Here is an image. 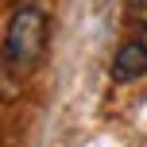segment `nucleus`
Here are the masks:
<instances>
[{"mask_svg":"<svg viewBox=\"0 0 147 147\" xmlns=\"http://www.w3.org/2000/svg\"><path fill=\"white\" fill-rule=\"evenodd\" d=\"M47 35H51L47 12L39 4H20L8 20V31H4V66L20 78L39 70V62L47 54Z\"/></svg>","mask_w":147,"mask_h":147,"instance_id":"f257e3e1","label":"nucleus"},{"mask_svg":"<svg viewBox=\"0 0 147 147\" xmlns=\"http://www.w3.org/2000/svg\"><path fill=\"white\" fill-rule=\"evenodd\" d=\"M143 74H147V43L143 39L120 43L116 58H112V81H140Z\"/></svg>","mask_w":147,"mask_h":147,"instance_id":"f03ea898","label":"nucleus"},{"mask_svg":"<svg viewBox=\"0 0 147 147\" xmlns=\"http://www.w3.org/2000/svg\"><path fill=\"white\" fill-rule=\"evenodd\" d=\"M128 20L147 27V0H132V8H128Z\"/></svg>","mask_w":147,"mask_h":147,"instance_id":"7ed1b4c3","label":"nucleus"},{"mask_svg":"<svg viewBox=\"0 0 147 147\" xmlns=\"http://www.w3.org/2000/svg\"><path fill=\"white\" fill-rule=\"evenodd\" d=\"M143 43H147V35H143Z\"/></svg>","mask_w":147,"mask_h":147,"instance_id":"20e7f679","label":"nucleus"},{"mask_svg":"<svg viewBox=\"0 0 147 147\" xmlns=\"http://www.w3.org/2000/svg\"><path fill=\"white\" fill-rule=\"evenodd\" d=\"M101 4H105V0H101Z\"/></svg>","mask_w":147,"mask_h":147,"instance_id":"39448f33","label":"nucleus"}]
</instances>
